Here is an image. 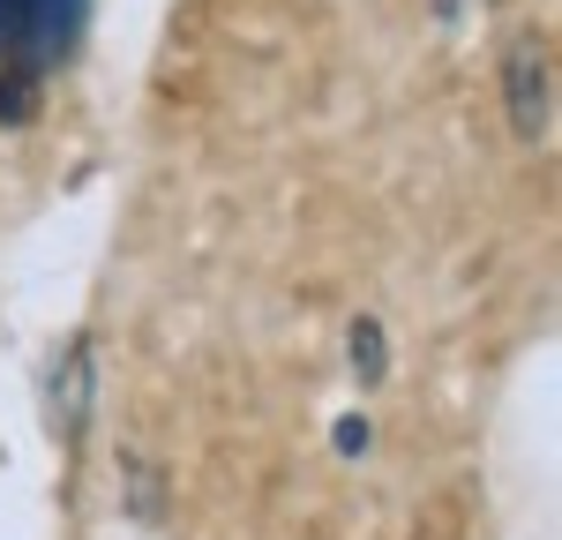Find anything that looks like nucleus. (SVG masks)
Instances as JSON below:
<instances>
[{
	"mask_svg": "<svg viewBox=\"0 0 562 540\" xmlns=\"http://www.w3.org/2000/svg\"><path fill=\"white\" fill-rule=\"evenodd\" d=\"M83 8L90 0H0V60H8V76H0V121L31 113V90L76 45Z\"/></svg>",
	"mask_w": 562,
	"mask_h": 540,
	"instance_id": "nucleus-1",
	"label": "nucleus"
},
{
	"mask_svg": "<svg viewBox=\"0 0 562 540\" xmlns=\"http://www.w3.org/2000/svg\"><path fill=\"white\" fill-rule=\"evenodd\" d=\"M548 38H532V31H518L510 38V53H503V83H510V128L525 135V143H540L548 135Z\"/></svg>",
	"mask_w": 562,
	"mask_h": 540,
	"instance_id": "nucleus-2",
	"label": "nucleus"
},
{
	"mask_svg": "<svg viewBox=\"0 0 562 540\" xmlns=\"http://www.w3.org/2000/svg\"><path fill=\"white\" fill-rule=\"evenodd\" d=\"M352 368H360V383H383V330L375 323H352Z\"/></svg>",
	"mask_w": 562,
	"mask_h": 540,
	"instance_id": "nucleus-3",
	"label": "nucleus"
},
{
	"mask_svg": "<svg viewBox=\"0 0 562 540\" xmlns=\"http://www.w3.org/2000/svg\"><path fill=\"white\" fill-rule=\"evenodd\" d=\"M338 450L360 458V450H368V420H338Z\"/></svg>",
	"mask_w": 562,
	"mask_h": 540,
	"instance_id": "nucleus-4",
	"label": "nucleus"
}]
</instances>
